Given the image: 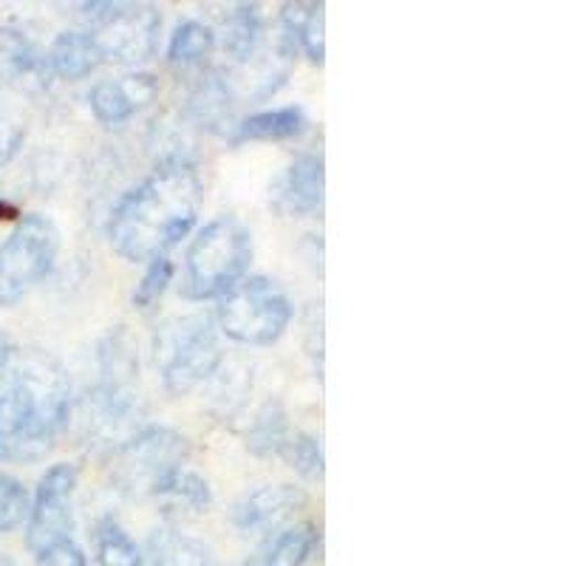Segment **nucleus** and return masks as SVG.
<instances>
[{
  "instance_id": "nucleus-11",
  "label": "nucleus",
  "mask_w": 566,
  "mask_h": 566,
  "mask_svg": "<svg viewBox=\"0 0 566 566\" xmlns=\"http://www.w3.org/2000/svg\"><path fill=\"white\" fill-rule=\"evenodd\" d=\"M159 94V80L148 71H136L116 80H99L88 94V105L94 119L103 125H119L125 119L150 105Z\"/></svg>"
},
{
  "instance_id": "nucleus-24",
  "label": "nucleus",
  "mask_w": 566,
  "mask_h": 566,
  "mask_svg": "<svg viewBox=\"0 0 566 566\" xmlns=\"http://www.w3.org/2000/svg\"><path fill=\"white\" fill-rule=\"evenodd\" d=\"M212 49H216V32L205 27L201 20H185L170 34L168 60L174 65H181V69H190V65L205 63Z\"/></svg>"
},
{
  "instance_id": "nucleus-26",
  "label": "nucleus",
  "mask_w": 566,
  "mask_h": 566,
  "mask_svg": "<svg viewBox=\"0 0 566 566\" xmlns=\"http://www.w3.org/2000/svg\"><path fill=\"white\" fill-rule=\"evenodd\" d=\"M174 261H170L168 255H159L154 258L148 264V270H145V275L139 277V283H136V290H134V306L136 310H150L156 301H159L161 295H165V290H168L170 283H174Z\"/></svg>"
},
{
  "instance_id": "nucleus-20",
  "label": "nucleus",
  "mask_w": 566,
  "mask_h": 566,
  "mask_svg": "<svg viewBox=\"0 0 566 566\" xmlns=\"http://www.w3.org/2000/svg\"><path fill=\"white\" fill-rule=\"evenodd\" d=\"M142 566H210L205 544L176 530H156L142 553Z\"/></svg>"
},
{
  "instance_id": "nucleus-31",
  "label": "nucleus",
  "mask_w": 566,
  "mask_h": 566,
  "mask_svg": "<svg viewBox=\"0 0 566 566\" xmlns=\"http://www.w3.org/2000/svg\"><path fill=\"white\" fill-rule=\"evenodd\" d=\"M0 566H9V564H0Z\"/></svg>"
},
{
  "instance_id": "nucleus-18",
  "label": "nucleus",
  "mask_w": 566,
  "mask_h": 566,
  "mask_svg": "<svg viewBox=\"0 0 566 566\" xmlns=\"http://www.w3.org/2000/svg\"><path fill=\"white\" fill-rule=\"evenodd\" d=\"M310 119L301 105H283V108L261 111L235 125L232 145H244V142H286L295 139L306 130Z\"/></svg>"
},
{
  "instance_id": "nucleus-16",
  "label": "nucleus",
  "mask_w": 566,
  "mask_h": 566,
  "mask_svg": "<svg viewBox=\"0 0 566 566\" xmlns=\"http://www.w3.org/2000/svg\"><path fill=\"white\" fill-rule=\"evenodd\" d=\"M103 65V54H99L97 43L88 32H63L54 38L52 49L45 52V71L49 77L69 80L77 83Z\"/></svg>"
},
{
  "instance_id": "nucleus-19",
  "label": "nucleus",
  "mask_w": 566,
  "mask_h": 566,
  "mask_svg": "<svg viewBox=\"0 0 566 566\" xmlns=\"http://www.w3.org/2000/svg\"><path fill=\"white\" fill-rule=\"evenodd\" d=\"M264 38V14L258 3H235L221 23V45L235 63H250Z\"/></svg>"
},
{
  "instance_id": "nucleus-17",
  "label": "nucleus",
  "mask_w": 566,
  "mask_h": 566,
  "mask_svg": "<svg viewBox=\"0 0 566 566\" xmlns=\"http://www.w3.org/2000/svg\"><path fill=\"white\" fill-rule=\"evenodd\" d=\"M232 111H235V97H232L230 83L224 74L210 71L199 83L193 85L190 97H187V114L199 128L207 130H224L232 123Z\"/></svg>"
},
{
  "instance_id": "nucleus-21",
  "label": "nucleus",
  "mask_w": 566,
  "mask_h": 566,
  "mask_svg": "<svg viewBox=\"0 0 566 566\" xmlns=\"http://www.w3.org/2000/svg\"><path fill=\"white\" fill-rule=\"evenodd\" d=\"M292 428L281 402L270 399L252 419L247 431V451L258 459H281L283 444L290 442Z\"/></svg>"
},
{
  "instance_id": "nucleus-29",
  "label": "nucleus",
  "mask_w": 566,
  "mask_h": 566,
  "mask_svg": "<svg viewBox=\"0 0 566 566\" xmlns=\"http://www.w3.org/2000/svg\"><path fill=\"white\" fill-rule=\"evenodd\" d=\"M34 558H38V566H88L83 547L74 538L57 541L52 547L40 549Z\"/></svg>"
},
{
  "instance_id": "nucleus-10",
  "label": "nucleus",
  "mask_w": 566,
  "mask_h": 566,
  "mask_svg": "<svg viewBox=\"0 0 566 566\" xmlns=\"http://www.w3.org/2000/svg\"><path fill=\"white\" fill-rule=\"evenodd\" d=\"M323 190H326L323 156L301 154L272 185L270 205L286 219H303V216H315L321 210Z\"/></svg>"
},
{
  "instance_id": "nucleus-25",
  "label": "nucleus",
  "mask_w": 566,
  "mask_h": 566,
  "mask_svg": "<svg viewBox=\"0 0 566 566\" xmlns=\"http://www.w3.org/2000/svg\"><path fill=\"white\" fill-rule=\"evenodd\" d=\"M281 459L290 464L295 473H301L310 482H321L326 473V459H323V444L321 439L312 437L306 431H292L290 442L283 444Z\"/></svg>"
},
{
  "instance_id": "nucleus-14",
  "label": "nucleus",
  "mask_w": 566,
  "mask_h": 566,
  "mask_svg": "<svg viewBox=\"0 0 566 566\" xmlns=\"http://www.w3.org/2000/svg\"><path fill=\"white\" fill-rule=\"evenodd\" d=\"M159 504V510L174 522L199 518L212 507V490L207 479H201L193 470H176L168 479H161L159 488L150 493Z\"/></svg>"
},
{
  "instance_id": "nucleus-13",
  "label": "nucleus",
  "mask_w": 566,
  "mask_h": 566,
  "mask_svg": "<svg viewBox=\"0 0 566 566\" xmlns=\"http://www.w3.org/2000/svg\"><path fill=\"white\" fill-rule=\"evenodd\" d=\"M326 7L323 3H283L281 7V54L286 60L306 52L312 63L326 57Z\"/></svg>"
},
{
  "instance_id": "nucleus-27",
  "label": "nucleus",
  "mask_w": 566,
  "mask_h": 566,
  "mask_svg": "<svg viewBox=\"0 0 566 566\" xmlns=\"http://www.w3.org/2000/svg\"><path fill=\"white\" fill-rule=\"evenodd\" d=\"M29 493L27 488L9 473H0V535L12 533L14 527L29 518Z\"/></svg>"
},
{
  "instance_id": "nucleus-28",
  "label": "nucleus",
  "mask_w": 566,
  "mask_h": 566,
  "mask_svg": "<svg viewBox=\"0 0 566 566\" xmlns=\"http://www.w3.org/2000/svg\"><path fill=\"white\" fill-rule=\"evenodd\" d=\"M27 139V116L20 114L12 103L0 99V168L18 156Z\"/></svg>"
},
{
  "instance_id": "nucleus-7",
  "label": "nucleus",
  "mask_w": 566,
  "mask_h": 566,
  "mask_svg": "<svg viewBox=\"0 0 566 566\" xmlns=\"http://www.w3.org/2000/svg\"><path fill=\"white\" fill-rule=\"evenodd\" d=\"M83 18L103 63L136 65L156 52L161 12L150 3H83Z\"/></svg>"
},
{
  "instance_id": "nucleus-2",
  "label": "nucleus",
  "mask_w": 566,
  "mask_h": 566,
  "mask_svg": "<svg viewBox=\"0 0 566 566\" xmlns=\"http://www.w3.org/2000/svg\"><path fill=\"white\" fill-rule=\"evenodd\" d=\"M71 419V386L57 360L27 354L0 391V462L29 464L52 453Z\"/></svg>"
},
{
  "instance_id": "nucleus-8",
  "label": "nucleus",
  "mask_w": 566,
  "mask_h": 566,
  "mask_svg": "<svg viewBox=\"0 0 566 566\" xmlns=\"http://www.w3.org/2000/svg\"><path fill=\"white\" fill-rule=\"evenodd\" d=\"M187 457H190V442L179 431L165 424H148L116 448L111 473L125 493L150 495L161 479L185 468Z\"/></svg>"
},
{
  "instance_id": "nucleus-9",
  "label": "nucleus",
  "mask_w": 566,
  "mask_h": 566,
  "mask_svg": "<svg viewBox=\"0 0 566 566\" xmlns=\"http://www.w3.org/2000/svg\"><path fill=\"white\" fill-rule=\"evenodd\" d=\"M74 490H77V468L69 462L52 464L40 476L27 518V544L34 555L57 541L71 538Z\"/></svg>"
},
{
  "instance_id": "nucleus-23",
  "label": "nucleus",
  "mask_w": 566,
  "mask_h": 566,
  "mask_svg": "<svg viewBox=\"0 0 566 566\" xmlns=\"http://www.w3.org/2000/svg\"><path fill=\"white\" fill-rule=\"evenodd\" d=\"M94 560L97 566H142V549L114 518H103L94 530Z\"/></svg>"
},
{
  "instance_id": "nucleus-22",
  "label": "nucleus",
  "mask_w": 566,
  "mask_h": 566,
  "mask_svg": "<svg viewBox=\"0 0 566 566\" xmlns=\"http://www.w3.org/2000/svg\"><path fill=\"white\" fill-rule=\"evenodd\" d=\"M317 538H321V533H317L315 524L283 530L250 566H303L312 549L317 547Z\"/></svg>"
},
{
  "instance_id": "nucleus-1",
  "label": "nucleus",
  "mask_w": 566,
  "mask_h": 566,
  "mask_svg": "<svg viewBox=\"0 0 566 566\" xmlns=\"http://www.w3.org/2000/svg\"><path fill=\"white\" fill-rule=\"evenodd\" d=\"M205 199L199 168L187 156H165L139 185L116 201L108 216V241L125 261L168 255L199 219Z\"/></svg>"
},
{
  "instance_id": "nucleus-5",
  "label": "nucleus",
  "mask_w": 566,
  "mask_h": 566,
  "mask_svg": "<svg viewBox=\"0 0 566 566\" xmlns=\"http://www.w3.org/2000/svg\"><path fill=\"white\" fill-rule=\"evenodd\" d=\"M292 315H295V306L290 295L272 277L252 275L235 283L224 297H219L216 323L221 335L230 337L232 343L264 348L286 335Z\"/></svg>"
},
{
  "instance_id": "nucleus-15",
  "label": "nucleus",
  "mask_w": 566,
  "mask_h": 566,
  "mask_svg": "<svg viewBox=\"0 0 566 566\" xmlns=\"http://www.w3.org/2000/svg\"><path fill=\"white\" fill-rule=\"evenodd\" d=\"M49 77L45 54L34 43L32 34L20 27H0V85H18L29 80Z\"/></svg>"
},
{
  "instance_id": "nucleus-30",
  "label": "nucleus",
  "mask_w": 566,
  "mask_h": 566,
  "mask_svg": "<svg viewBox=\"0 0 566 566\" xmlns=\"http://www.w3.org/2000/svg\"><path fill=\"white\" fill-rule=\"evenodd\" d=\"M12 363H14V346H12V340H9V337L0 332V382L9 377V368H12Z\"/></svg>"
},
{
  "instance_id": "nucleus-4",
  "label": "nucleus",
  "mask_w": 566,
  "mask_h": 566,
  "mask_svg": "<svg viewBox=\"0 0 566 566\" xmlns=\"http://www.w3.org/2000/svg\"><path fill=\"white\" fill-rule=\"evenodd\" d=\"M154 360L165 391L185 397L219 374L224 363L219 326L201 312L161 323L154 337Z\"/></svg>"
},
{
  "instance_id": "nucleus-12",
  "label": "nucleus",
  "mask_w": 566,
  "mask_h": 566,
  "mask_svg": "<svg viewBox=\"0 0 566 566\" xmlns=\"http://www.w3.org/2000/svg\"><path fill=\"white\" fill-rule=\"evenodd\" d=\"M306 504V493L295 484H266L244 495L232 510V524L244 535L272 533Z\"/></svg>"
},
{
  "instance_id": "nucleus-6",
  "label": "nucleus",
  "mask_w": 566,
  "mask_h": 566,
  "mask_svg": "<svg viewBox=\"0 0 566 566\" xmlns=\"http://www.w3.org/2000/svg\"><path fill=\"white\" fill-rule=\"evenodd\" d=\"M60 232L43 212H29L0 241V310H12L52 275Z\"/></svg>"
},
{
  "instance_id": "nucleus-3",
  "label": "nucleus",
  "mask_w": 566,
  "mask_h": 566,
  "mask_svg": "<svg viewBox=\"0 0 566 566\" xmlns=\"http://www.w3.org/2000/svg\"><path fill=\"white\" fill-rule=\"evenodd\" d=\"M252 261V232L235 216H219L199 230L185 255L181 295L187 301L224 297L244 281Z\"/></svg>"
}]
</instances>
